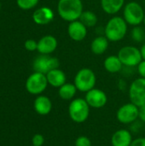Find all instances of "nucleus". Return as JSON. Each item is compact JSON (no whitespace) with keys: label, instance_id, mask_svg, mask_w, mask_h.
<instances>
[{"label":"nucleus","instance_id":"nucleus-10","mask_svg":"<svg viewBox=\"0 0 145 146\" xmlns=\"http://www.w3.org/2000/svg\"><path fill=\"white\" fill-rule=\"evenodd\" d=\"M60 65L59 60L56 57L49 55H40L33 62L32 67L35 72L46 74L50 70L58 68Z\"/></svg>","mask_w":145,"mask_h":146},{"label":"nucleus","instance_id":"nucleus-14","mask_svg":"<svg viewBox=\"0 0 145 146\" xmlns=\"http://www.w3.org/2000/svg\"><path fill=\"white\" fill-rule=\"evenodd\" d=\"M53 10L46 6L38 8L32 14V20L38 25H46L50 23L54 19Z\"/></svg>","mask_w":145,"mask_h":146},{"label":"nucleus","instance_id":"nucleus-31","mask_svg":"<svg viewBox=\"0 0 145 146\" xmlns=\"http://www.w3.org/2000/svg\"><path fill=\"white\" fill-rule=\"evenodd\" d=\"M140 51H141V55H142L143 60H145V43L142 45V47L140 49Z\"/></svg>","mask_w":145,"mask_h":146},{"label":"nucleus","instance_id":"nucleus-6","mask_svg":"<svg viewBox=\"0 0 145 146\" xmlns=\"http://www.w3.org/2000/svg\"><path fill=\"white\" fill-rule=\"evenodd\" d=\"M117 56L121 61L123 66L126 67H136L143 60L140 50L132 45L122 47L119 50Z\"/></svg>","mask_w":145,"mask_h":146},{"label":"nucleus","instance_id":"nucleus-30","mask_svg":"<svg viewBox=\"0 0 145 146\" xmlns=\"http://www.w3.org/2000/svg\"><path fill=\"white\" fill-rule=\"evenodd\" d=\"M138 119L145 123V105L138 107Z\"/></svg>","mask_w":145,"mask_h":146},{"label":"nucleus","instance_id":"nucleus-33","mask_svg":"<svg viewBox=\"0 0 145 146\" xmlns=\"http://www.w3.org/2000/svg\"><path fill=\"white\" fill-rule=\"evenodd\" d=\"M0 9H1V3H0Z\"/></svg>","mask_w":145,"mask_h":146},{"label":"nucleus","instance_id":"nucleus-1","mask_svg":"<svg viewBox=\"0 0 145 146\" xmlns=\"http://www.w3.org/2000/svg\"><path fill=\"white\" fill-rule=\"evenodd\" d=\"M83 3L81 0H59L57 3V12L59 16L71 22L79 19L83 13Z\"/></svg>","mask_w":145,"mask_h":146},{"label":"nucleus","instance_id":"nucleus-20","mask_svg":"<svg viewBox=\"0 0 145 146\" xmlns=\"http://www.w3.org/2000/svg\"><path fill=\"white\" fill-rule=\"evenodd\" d=\"M103 67L105 70L110 74H116L122 69L123 64L118 56H109L106 57L103 62Z\"/></svg>","mask_w":145,"mask_h":146},{"label":"nucleus","instance_id":"nucleus-26","mask_svg":"<svg viewBox=\"0 0 145 146\" xmlns=\"http://www.w3.org/2000/svg\"><path fill=\"white\" fill-rule=\"evenodd\" d=\"M25 49L28 51H34L38 49V42L34 39H27L25 42Z\"/></svg>","mask_w":145,"mask_h":146},{"label":"nucleus","instance_id":"nucleus-23","mask_svg":"<svg viewBox=\"0 0 145 146\" xmlns=\"http://www.w3.org/2000/svg\"><path fill=\"white\" fill-rule=\"evenodd\" d=\"M39 0H16L17 5L24 10H28L32 8H34L38 3Z\"/></svg>","mask_w":145,"mask_h":146},{"label":"nucleus","instance_id":"nucleus-24","mask_svg":"<svg viewBox=\"0 0 145 146\" xmlns=\"http://www.w3.org/2000/svg\"><path fill=\"white\" fill-rule=\"evenodd\" d=\"M132 37L136 42H142L145 38V33L144 29L138 26H136L132 30Z\"/></svg>","mask_w":145,"mask_h":146},{"label":"nucleus","instance_id":"nucleus-4","mask_svg":"<svg viewBox=\"0 0 145 146\" xmlns=\"http://www.w3.org/2000/svg\"><path fill=\"white\" fill-rule=\"evenodd\" d=\"M97 83V76L93 70L88 68L79 69L74 76L73 84L77 90L81 92L86 93L90 90L95 88Z\"/></svg>","mask_w":145,"mask_h":146},{"label":"nucleus","instance_id":"nucleus-34","mask_svg":"<svg viewBox=\"0 0 145 146\" xmlns=\"http://www.w3.org/2000/svg\"><path fill=\"white\" fill-rule=\"evenodd\" d=\"M32 146H33V145H32Z\"/></svg>","mask_w":145,"mask_h":146},{"label":"nucleus","instance_id":"nucleus-17","mask_svg":"<svg viewBox=\"0 0 145 146\" xmlns=\"http://www.w3.org/2000/svg\"><path fill=\"white\" fill-rule=\"evenodd\" d=\"M34 110L40 115H47L50 113L52 110L51 100L44 95H39L34 100Z\"/></svg>","mask_w":145,"mask_h":146},{"label":"nucleus","instance_id":"nucleus-25","mask_svg":"<svg viewBox=\"0 0 145 146\" xmlns=\"http://www.w3.org/2000/svg\"><path fill=\"white\" fill-rule=\"evenodd\" d=\"M74 146H91V140L87 136H79L74 142Z\"/></svg>","mask_w":145,"mask_h":146},{"label":"nucleus","instance_id":"nucleus-11","mask_svg":"<svg viewBox=\"0 0 145 146\" xmlns=\"http://www.w3.org/2000/svg\"><path fill=\"white\" fill-rule=\"evenodd\" d=\"M85 101L92 109H102L108 103L107 94L101 89L93 88L85 93Z\"/></svg>","mask_w":145,"mask_h":146},{"label":"nucleus","instance_id":"nucleus-21","mask_svg":"<svg viewBox=\"0 0 145 146\" xmlns=\"http://www.w3.org/2000/svg\"><path fill=\"white\" fill-rule=\"evenodd\" d=\"M78 90L73 83H65L58 88L59 97L65 101H71L74 98Z\"/></svg>","mask_w":145,"mask_h":146},{"label":"nucleus","instance_id":"nucleus-32","mask_svg":"<svg viewBox=\"0 0 145 146\" xmlns=\"http://www.w3.org/2000/svg\"><path fill=\"white\" fill-rule=\"evenodd\" d=\"M144 25H145V15H144Z\"/></svg>","mask_w":145,"mask_h":146},{"label":"nucleus","instance_id":"nucleus-9","mask_svg":"<svg viewBox=\"0 0 145 146\" xmlns=\"http://www.w3.org/2000/svg\"><path fill=\"white\" fill-rule=\"evenodd\" d=\"M129 98L131 103L138 107L145 105V78H138L129 87Z\"/></svg>","mask_w":145,"mask_h":146},{"label":"nucleus","instance_id":"nucleus-18","mask_svg":"<svg viewBox=\"0 0 145 146\" xmlns=\"http://www.w3.org/2000/svg\"><path fill=\"white\" fill-rule=\"evenodd\" d=\"M109 44V40L105 36L96 37L91 44V50L93 54L97 56L103 55L108 50Z\"/></svg>","mask_w":145,"mask_h":146},{"label":"nucleus","instance_id":"nucleus-2","mask_svg":"<svg viewBox=\"0 0 145 146\" xmlns=\"http://www.w3.org/2000/svg\"><path fill=\"white\" fill-rule=\"evenodd\" d=\"M127 33V23L123 17L113 16L104 28L105 37L109 42H118L123 39Z\"/></svg>","mask_w":145,"mask_h":146},{"label":"nucleus","instance_id":"nucleus-27","mask_svg":"<svg viewBox=\"0 0 145 146\" xmlns=\"http://www.w3.org/2000/svg\"><path fill=\"white\" fill-rule=\"evenodd\" d=\"M32 143L33 146H42L44 144V138L43 135L37 133L32 139Z\"/></svg>","mask_w":145,"mask_h":146},{"label":"nucleus","instance_id":"nucleus-13","mask_svg":"<svg viewBox=\"0 0 145 146\" xmlns=\"http://www.w3.org/2000/svg\"><path fill=\"white\" fill-rule=\"evenodd\" d=\"M57 48V39L52 35H45L38 42L37 50L41 55H50Z\"/></svg>","mask_w":145,"mask_h":146},{"label":"nucleus","instance_id":"nucleus-19","mask_svg":"<svg viewBox=\"0 0 145 146\" xmlns=\"http://www.w3.org/2000/svg\"><path fill=\"white\" fill-rule=\"evenodd\" d=\"M125 0H101L103 10L109 15L117 14L124 7Z\"/></svg>","mask_w":145,"mask_h":146},{"label":"nucleus","instance_id":"nucleus-12","mask_svg":"<svg viewBox=\"0 0 145 146\" xmlns=\"http://www.w3.org/2000/svg\"><path fill=\"white\" fill-rule=\"evenodd\" d=\"M68 34L72 40L80 42L87 35V27L79 20L71 21L68 26Z\"/></svg>","mask_w":145,"mask_h":146},{"label":"nucleus","instance_id":"nucleus-3","mask_svg":"<svg viewBox=\"0 0 145 146\" xmlns=\"http://www.w3.org/2000/svg\"><path fill=\"white\" fill-rule=\"evenodd\" d=\"M68 110L70 119L77 124H81L88 120L91 107L85 98H77L70 101Z\"/></svg>","mask_w":145,"mask_h":146},{"label":"nucleus","instance_id":"nucleus-28","mask_svg":"<svg viewBox=\"0 0 145 146\" xmlns=\"http://www.w3.org/2000/svg\"><path fill=\"white\" fill-rule=\"evenodd\" d=\"M137 67H138V72L140 77L145 78V60H142Z\"/></svg>","mask_w":145,"mask_h":146},{"label":"nucleus","instance_id":"nucleus-5","mask_svg":"<svg viewBox=\"0 0 145 146\" xmlns=\"http://www.w3.org/2000/svg\"><path fill=\"white\" fill-rule=\"evenodd\" d=\"M144 10L143 7L137 2H130L124 7L123 18L127 24L136 27L144 22Z\"/></svg>","mask_w":145,"mask_h":146},{"label":"nucleus","instance_id":"nucleus-7","mask_svg":"<svg viewBox=\"0 0 145 146\" xmlns=\"http://www.w3.org/2000/svg\"><path fill=\"white\" fill-rule=\"evenodd\" d=\"M48 85L46 74L34 72L27 78L26 81V89L30 94L40 95L45 91Z\"/></svg>","mask_w":145,"mask_h":146},{"label":"nucleus","instance_id":"nucleus-16","mask_svg":"<svg viewBox=\"0 0 145 146\" xmlns=\"http://www.w3.org/2000/svg\"><path fill=\"white\" fill-rule=\"evenodd\" d=\"M46 78L48 80V84L56 88L61 87L67 82L66 74L59 68L52 69L49 73H47Z\"/></svg>","mask_w":145,"mask_h":146},{"label":"nucleus","instance_id":"nucleus-15","mask_svg":"<svg viewBox=\"0 0 145 146\" xmlns=\"http://www.w3.org/2000/svg\"><path fill=\"white\" fill-rule=\"evenodd\" d=\"M132 135L127 129H119L111 137L112 146H130L132 142Z\"/></svg>","mask_w":145,"mask_h":146},{"label":"nucleus","instance_id":"nucleus-29","mask_svg":"<svg viewBox=\"0 0 145 146\" xmlns=\"http://www.w3.org/2000/svg\"><path fill=\"white\" fill-rule=\"evenodd\" d=\"M130 146H145V138L139 137L133 139Z\"/></svg>","mask_w":145,"mask_h":146},{"label":"nucleus","instance_id":"nucleus-8","mask_svg":"<svg viewBox=\"0 0 145 146\" xmlns=\"http://www.w3.org/2000/svg\"><path fill=\"white\" fill-rule=\"evenodd\" d=\"M116 119L124 125L135 122L138 119V107L131 102L121 105L116 112Z\"/></svg>","mask_w":145,"mask_h":146},{"label":"nucleus","instance_id":"nucleus-22","mask_svg":"<svg viewBox=\"0 0 145 146\" xmlns=\"http://www.w3.org/2000/svg\"><path fill=\"white\" fill-rule=\"evenodd\" d=\"M86 27H93L97 23V15L91 10L83 11L79 19Z\"/></svg>","mask_w":145,"mask_h":146}]
</instances>
